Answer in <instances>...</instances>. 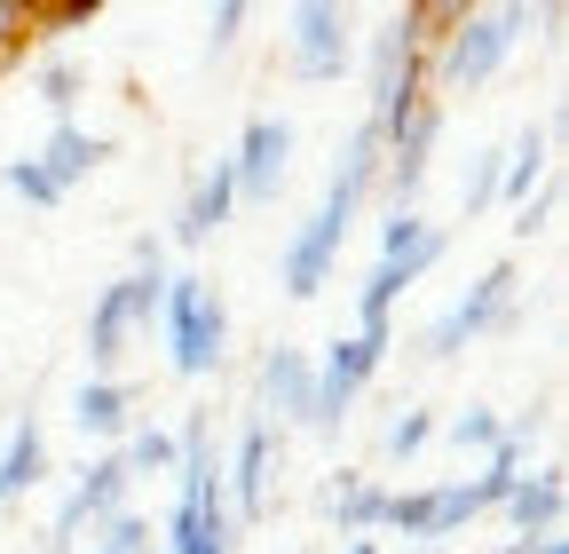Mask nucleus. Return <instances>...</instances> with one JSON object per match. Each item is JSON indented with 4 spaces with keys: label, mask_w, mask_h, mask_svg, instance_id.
Listing matches in <instances>:
<instances>
[{
    "label": "nucleus",
    "mask_w": 569,
    "mask_h": 554,
    "mask_svg": "<svg viewBox=\"0 0 569 554\" xmlns=\"http://www.w3.org/2000/svg\"><path fill=\"white\" fill-rule=\"evenodd\" d=\"M498 167H507V151H475V167H467V182H459V215H467V222L498 206Z\"/></svg>",
    "instance_id": "obj_23"
},
{
    "label": "nucleus",
    "mask_w": 569,
    "mask_h": 554,
    "mask_svg": "<svg viewBox=\"0 0 569 554\" xmlns=\"http://www.w3.org/2000/svg\"><path fill=\"white\" fill-rule=\"evenodd\" d=\"M522 32H530V9H459L451 32L436 40V56H427V88H436V103L459 96V88H482L498 63L522 48Z\"/></svg>",
    "instance_id": "obj_2"
},
{
    "label": "nucleus",
    "mask_w": 569,
    "mask_h": 554,
    "mask_svg": "<svg viewBox=\"0 0 569 554\" xmlns=\"http://www.w3.org/2000/svg\"><path fill=\"white\" fill-rule=\"evenodd\" d=\"M119 459H127V475H167L182 459V444H174V428H127L119 436Z\"/></svg>",
    "instance_id": "obj_21"
},
{
    "label": "nucleus",
    "mask_w": 569,
    "mask_h": 554,
    "mask_svg": "<svg viewBox=\"0 0 569 554\" xmlns=\"http://www.w3.org/2000/svg\"><path fill=\"white\" fill-rule=\"evenodd\" d=\"M317 515L340 531V538H380V515H388V483L365 475V467H340L325 492H317Z\"/></svg>",
    "instance_id": "obj_13"
},
{
    "label": "nucleus",
    "mask_w": 569,
    "mask_h": 554,
    "mask_svg": "<svg viewBox=\"0 0 569 554\" xmlns=\"http://www.w3.org/2000/svg\"><path fill=\"white\" fill-rule=\"evenodd\" d=\"M380 151H388V135H380V119L365 111V119L348 127V144H340V159H332V182H325V198H317L325 222L356 230V215H365L372 190H380Z\"/></svg>",
    "instance_id": "obj_8"
},
{
    "label": "nucleus",
    "mask_w": 569,
    "mask_h": 554,
    "mask_svg": "<svg viewBox=\"0 0 569 554\" xmlns=\"http://www.w3.org/2000/svg\"><path fill=\"white\" fill-rule=\"evenodd\" d=\"M475 515H482L475 483H419V492H388L380 531H396V538H411V546H443V538L467 531Z\"/></svg>",
    "instance_id": "obj_7"
},
{
    "label": "nucleus",
    "mask_w": 569,
    "mask_h": 554,
    "mask_svg": "<svg viewBox=\"0 0 569 554\" xmlns=\"http://www.w3.org/2000/svg\"><path fill=\"white\" fill-rule=\"evenodd\" d=\"M380 151V190H388V215H419V182H427V159H436V135H443V103L427 96L419 111H403Z\"/></svg>",
    "instance_id": "obj_6"
},
{
    "label": "nucleus",
    "mask_w": 569,
    "mask_h": 554,
    "mask_svg": "<svg viewBox=\"0 0 569 554\" xmlns=\"http://www.w3.org/2000/svg\"><path fill=\"white\" fill-rule=\"evenodd\" d=\"M151 554H159V546H151Z\"/></svg>",
    "instance_id": "obj_34"
},
{
    "label": "nucleus",
    "mask_w": 569,
    "mask_h": 554,
    "mask_svg": "<svg viewBox=\"0 0 569 554\" xmlns=\"http://www.w3.org/2000/svg\"><path fill=\"white\" fill-rule=\"evenodd\" d=\"M71 428H80L88 444H119L127 428H134V388L119 380V373H103V380H80V396H71Z\"/></svg>",
    "instance_id": "obj_16"
},
{
    "label": "nucleus",
    "mask_w": 569,
    "mask_h": 554,
    "mask_svg": "<svg viewBox=\"0 0 569 554\" xmlns=\"http://www.w3.org/2000/svg\"><path fill=\"white\" fill-rule=\"evenodd\" d=\"M159 333H167V365H174L182 380H206V373H222V357H230V309H222V294H213L198 269L167 277Z\"/></svg>",
    "instance_id": "obj_3"
},
{
    "label": "nucleus",
    "mask_w": 569,
    "mask_h": 554,
    "mask_svg": "<svg viewBox=\"0 0 569 554\" xmlns=\"http://www.w3.org/2000/svg\"><path fill=\"white\" fill-rule=\"evenodd\" d=\"M553 215H561V182H538V198L522 206V222H515V230L538 238V230H553Z\"/></svg>",
    "instance_id": "obj_30"
},
{
    "label": "nucleus",
    "mask_w": 569,
    "mask_h": 554,
    "mask_svg": "<svg viewBox=\"0 0 569 554\" xmlns=\"http://www.w3.org/2000/svg\"><path fill=\"white\" fill-rule=\"evenodd\" d=\"M0 182H9V190H17L24 206H63V190H56V175H48V167H40L32 151H24V159H9V167H0Z\"/></svg>",
    "instance_id": "obj_27"
},
{
    "label": "nucleus",
    "mask_w": 569,
    "mask_h": 554,
    "mask_svg": "<svg viewBox=\"0 0 569 554\" xmlns=\"http://www.w3.org/2000/svg\"><path fill=\"white\" fill-rule=\"evenodd\" d=\"M546 546H553V538H515L507 554H546Z\"/></svg>",
    "instance_id": "obj_32"
},
{
    "label": "nucleus",
    "mask_w": 569,
    "mask_h": 554,
    "mask_svg": "<svg viewBox=\"0 0 569 554\" xmlns=\"http://www.w3.org/2000/svg\"><path fill=\"white\" fill-rule=\"evenodd\" d=\"M230 175H238V206H246V198H253V206L277 198L284 175H293V119H284V111H253V119L238 127Z\"/></svg>",
    "instance_id": "obj_9"
},
{
    "label": "nucleus",
    "mask_w": 569,
    "mask_h": 554,
    "mask_svg": "<svg viewBox=\"0 0 569 554\" xmlns=\"http://www.w3.org/2000/svg\"><path fill=\"white\" fill-rule=\"evenodd\" d=\"M293 554H301V546H293Z\"/></svg>",
    "instance_id": "obj_35"
},
{
    "label": "nucleus",
    "mask_w": 569,
    "mask_h": 554,
    "mask_svg": "<svg viewBox=\"0 0 569 554\" xmlns=\"http://www.w3.org/2000/svg\"><path fill=\"white\" fill-rule=\"evenodd\" d=\"M340 222H325V215H309L293 238H284V261H277V277H284V294L293 301H317L325 286H332V261H340Z\"/></svg>",
    "instance_id": "obj_12"
},
{
    "label": "nucleus",
    "mask_w": 569,
    "mask_h": 554,
    "mask_svg": "<svg viewBox=\"0 0 569 554\" xmlns=\"http://www.w3.org/2000/svg\"><path fill=\"white\" fill-rule=\"evenodd\" d=\"M515 286H522V269H515V261H490V269L475 277V286H467V294H459V301H451L436 325H427V340H419V349L443 365V357H459V349H467V340H482V333H507V325H515Z\"/></svg>",
    "instance_id": "obj_4"
},
{
    "label": "nucleus",
    "mask_w": 569,
    "mask_h": 554,
    "mask_svg": "<svg viewBox=\"0 0 569 554\" xmlns=\"http://www.w3.org/2000/svg\"><path fill=\"white\" fill-rule=\"evenodd\" d=\"M553 135H561V119H530V127L515 135L507 167H498V198L530 206V198H538V182H553Z\"/></svg>",
    "instance_id": "obj_18"
},
{
    "label": "nucleus",
    "mask_w": 569,
    "mask_h": 554,
    "mask_svg": "<svg viewBox=\"0 0 569 554\" xmlns=\"http://www.w3.org/2000/svg\"><path fill=\"white\" fill-rule=\"evenodd\" d=\"M167 277H174V269H167V238L142 230V238H134V269L119 277V286H103L96 309H88V365H96V380L127 357V340H134V333H151V325H159Z\"/></svg>",
    "instance_id": "obj_1"
},
{
    "label": "nucleus",
    "mask_w": 569,
    "mask_h": 554,
    "mask_svg": "<svg viewBox=\"0 0 569 554\" xmlns=\"http://www.w3.org/2000/svg\"><path fill=\"white\" fill-rule=\"evenodd\" d=\"M427 444H436V412H419V404H411V412H396L388 436H380V452H388V459H419Z\"/></svg>",
    "instance_id": "obj_25"
},
{
    "label": "nucleus",
    "mask_w": 569,
    "mask_h": 554,
    "mask_svg": "<svg viewBox=\"0 0 569 554\" xmlns=\"http://www.w3.org/2000/svg\"><path fill=\"white\" fill-rule=\"evenodd\" d=\"M40 475H48V428H40V412H24L9 428V444H0V507L24 499Z\"/></svg>",
    "instance_id": "obj_20"
},
{
    "label": "nucleus",
    "mask_w": 569,
    "mask_h": 554,
    "mask_svg": "<svg viewBox=\"0 0 569 554\" xmlns=\"http://www.w3.org/2000/svg\"><path fill=\"white\" fill-rule=\"evenodd\" d=\"M443 436H451L459 452H482V459H490L498 444H507V421H498V412H490V404H467V412H459V421H451Z\"/></svg>",
    "instance_id": "obj_22"
},
{
    "label": "nucleus",
    "mask_w": 569,
    "mask_h": 554,
    "mask_svg": "<svg viewBox=\"0 0 569 554\" xmlns=\"http://www.w3.org/2000/svg\"><path fill=\"white\" fill-rule=\"evenodd\" d=\"M356 63V40H348V17L332 0H301L293 9V80L301 88H332Z\"/></svg>",
    "instance_id": "obj_10"
},
{
    "label": "nucleus",
    "mask_w": 569,
    "mask_h": 554,
    "mask_svg": "<svg viewBox=\"0 0 569 554\" xmlns=\"http://www.w3.org/2000/svg\"><path fill=\"white\" fill-rule=\"evenodd\" d=\"M561 467H530V475H515V492H507V523H515V538H561Z\"/></svg>",
    "instance_id": "obj_19"
},
{
    "label": "nucleus",
    "mask_w": 569,
    "mask_h": 554,
    "mask_svg": "<svg viewBox=\"0 0 569 554\" xmlns=\"http://www.w3.org/2000/svg\"><path fill=\"white\" fill-rule=\"evenodd\" d=\"M261 404L277 412V421L309 428V404H317V357L293 349V340H277V349L261 357Z\"/></svg>",
    "instance_id": "obj_14"
},
{
    "label": "nucleus",
    "mask_w": 569,
    "mask_h": 554,
    "mask_svg": "<svg viewBox=\"0 0 569 554\" xmlns=\"http://www.w3.org/2000/svg\"><path fill=\"white\" fill-rule=\"evenodd\" d=\"M238 32H246V0H222V9L206 17V56H230Z\"/></svg>",
    "instance_id": "obj_28"
},
{
    "label": "nucleus",
    "mask_w": 569,
    "mask_h": 554,
    "mask_svg": "<svg viewBox=\"0 0 569 554\" xmlns=\"http://www.w3.org/2000/svg\"><path fill=\"white\" fill-rule=\"evenodd\" d=\"M32 159H40V167L56 175V190L71 198V182H88V175L111 159V135H96V127H80V119H56V127H48V144H40Z\"/></svg>",
    "instance_id": "obj_17"
},
{
    "label": "nucleus",
    "mask_w": 569,
    "mask_h": 554,
    "mask_svg": "<svg viewBox=\"0 0 569 554\" xmlns=\"http://www.w3.org/2000/svg\"><path fill=\"white\" fill-rule=\"evenodd\" d=\"M238 215V175H230V159H213L190 190H182V215H174V238L182 246H206L213 230H222Z\"/></svg>",
    "instance_id": "obj_15"
},
{
    "label": "nucleus",
    "mask_w": 569,
    "mask_h": 554,
    "mask_svg": "<svg viewBox=\"0 0 569 554\" xmlns=\"http://www.w3.org/2000/svg\"><path fill=\"white\" fill-rule=\"evenodd\" d=\"M340 554H380V538H340Z\"/></svg>",
    "instance_id": "obj_31"
},
{
    "label": "nucleus",
    "mask_w": 569,
    "mask_h": 554,
    "mask_svg": "<svg viewBox=\"0 0 569 554\" xmlns=\"http://www.w3.org/2000/svg\"><path fill=\"white\" fill-rule=\"evenodd\" d=\"M277 452H284V436H277L269 421H246L238 452L222 459V492H230V523H261V515H269V475H277Z\"/></svg>",
    "instance_id": "obj_11"
},
{
    "label": "nucleus",
    "mask_w": 569,
    "mask_h": 554,
    "mask_svg": "<svg viewBox=\"0 0 569 554\" xmlns=\"http://www.w3.org/2000/svg\"><path fill=\"white\" fill-rule=\"evenodd\" d=\"M88 554H151V523H142L134 507H119V515L96 523V546Z\"/></svg>",
    "instance_id": "obj_24"
},
{
    "label": "nucleus",
    "mask_w": 569,
    "mask_h": 554,
    "mask_svg": "<svg viewBox=\"0 0 569 554\" xmlns=\"http://www.w3.org/2000/svg\"><path fill=\"white\" fill-rule=\"evenodd\" d=\"M32 40V17H24V0H0V63H17Z\"/></svg>",
    "instance_id": "obj_29"
},
{
    "label": "nucleus",
    "mask_w": 569,
    "mask_h": 554,
    "mask_svg": "<svg viewBox=\"0 0 569 554\" xmlns=\"http://www.w3.org/2000/svg\"><path fill=\"white\" fill-rule=\"evenodd\" d=\"M546 554H569V538H553V546H546Z\"/></svg>",
    "instance_id": "obj_33"
},
{
    "label": "nucleus",
    "mask_w": 569,
    "mask_h": 554,
    "mask_svg": "<svg viewBox=\"0 0 569 554\" xmlns=\"http://www.w3.org/2000/svg\"><path fill=\"white\" fill-rule=\"evenodd\" d=\"M80 96H88V72H80V63H63V56L40 63V103H48L56 119H71V103H80Z\"/></svg>",
    "instance_id": "obj_26"
},
{
    "label": "nucleus",
    "mask_w": 569,
    "mask_h": 554,
    "mask_svg": "<svg viewBox=\"0 0 569 554\" xmlns=\"http://www.w3.org/2000/svg\"><path fill=\"white\" fill-rule=\"evenodd\" d=\"M388 349H396V340L348 333V340H332V349L317 357V404H309V428H317V436H332L348 412H356V396L372 388V373L388 365Z\"/></svg>",
    "instance_id": "obj_5"
}]
</instances>
